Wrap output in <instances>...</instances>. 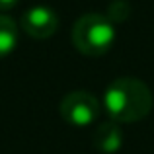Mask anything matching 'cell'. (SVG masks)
I'll return each mask as SVG.
<instances>
[{
	"label": "cell",
	"mask_w": 154,
	"mask_h": 154,
	"mask_svg": "<svg viewBox=\"0 0 154 154\" xmlns=\"http://www.w3.org/2000/svg\"><path fill=\"white\" fill-rule=\"evenodd\" d=\"M18 45V26L12 18L0 14V59L8 57Z\"/></svg>",
	"instance_id": "obj_6"
},
{
	"label": "cell",
	"mask_w": 154,
	"mask_h": 154,
	"mask_svg": "<svg viewBox=\"0 0 154 154\" xmlns=\"http://www.w3.org/2000/svg\"><path fill=\"white\" fill-rule=\"evenodd\" d=\"M22 29L33 39H47L59 27V16L49 6H33L23 12L22 20Z\"/></svg>",
	"instance_id": "obj_4"
},
{
	"label": "cell",
	"mask_w": 154,
	"mask_h": 154,
	"mask_svg": "<svg viewBox=\"0 0 154 154\" xmlns=\"http://www.w3.org/2000/svg\"><path fill=\"white\" fill-rule=\"evenodd\" d=\"M20 0H0V10H12Z\"/></svg>",
	"instance_id": "obj_7"
},
{
	"label": "cell",
	"mask_w": 154,
	"mask_h": 154,
	"mask_svg": "<svg viewBox=\"0 0 154 154\" xmlns=\"http://www.w3.org/2000/svg\"><path fill=\"white\" fill-rule=\"evenodd\" d=\"M94 143L96 150L102 154H115L123 146V129H121V123L113 119H107L103 123L98 125V129L94 131Z\"/></svg>",
	"instance_id": "obj_5"
},
{
	"label": "cell",
	"mask_w": 154,
	"mask_h": 154,
	"mask_svg": "<svg viewBox=\"0 0 154 154\" xmlns=\"http://www.w3.org/2000/svg\"><path fill=\"white\" fill-rule=\"evenodd\" d=\"M100 105L98 98L86 90H74L63 98L59 105L60 117L72 127H88L100 117Z\"/></svg>",
	"instance_id": "obj_3"
},
{
	"label": "cell",
	"mask_w": 154,
	"mask_h": 154,
	"mask_svg": "<svg viewBox=\"0 0 154 154\" xmlns=\"http://www.w3.org/2000/svg\"><path fill=\"white\" fill-rule=\"evenodd\" d=\"M72 43L86 57H102L115 43V26L103 14H84L72 27Z\"/></svg>",
	"instance_id": "obj_2"
},
{
	"label": "cell",
	"mask_w": 154,
	"mask_h": 154,
	"mask_svg": "<svg viewBox=\"0 0 154 154\" xmlns=\"http://www.w3.org/2000/svg\"><path fill=\"white\" fill-rule=\"evenodd\" d=\"M103 105L109 119L117 123H135L150 113L152 92L143 80L123 76L115 78L103 94Z\"/></svg>",
	"instance_id": "obj_1"
}]
</instances>
